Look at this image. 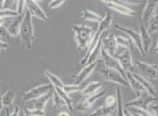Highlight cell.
I'll use <instances>...</instances> for the list:
<instances>
[{
	"instance_id": "obj_1",
	"label": "cell",
	"mask_w": 158,
	"mask_h": 116,
	"mask_svg": "<svg viewBox=\"0 0 158 116\" xmlns=\"http://www.w3.org/2000/svg\"><path fill=\"white\" fill-rule=\"evenodd\" d=\"M32 18L33 17L31 15V14L27 10H25L22 19L19 34L22 48L28 51H31L32 48L34 40V25Z\"/></svg>"
},
{
	"instance_id": "obj_2",
	"label": "cell",
	"mask_w": 158,
	"mask_h": 116,
	"mask_svg": "<svg viewBox=\"0 0 158 116\" xmlns=\"http://www.w3.org/2000/svg\"><path fill=\"white\" fill-rule=\"evenodd\" d=\"M74 32V38L77 48L80 52L87 50L92 38L95 34L94 29L85 24H73L71 26Z\"/></svg>"
},
{
	"instance_id": "obj_3",
	"label": "cell",
	"mask_w": 158,
	"mask_h": 116,
	"mask_svg": "<svg viewBox=\"0 0 158 116\" xmlns=\"http://www.w3.org/2000/svg\"><path fill=\"white\" fill-rule=\"evenodd\" d=\"M114 57L119 61L121 66L123 67L125 72H135L136 66L134 65L133 61H132L131 50L118 46Z\"/></svg>"
},
{
	"instance_id": "obj_4",
	"label": "cell",
	"mask_w": 158,
	"mask_h": 116,
	"mask_svg": "<svg viewBox=\"0 0 158 116\" xmlns=\"http://www.w3.org/2000/svg\"><path fill=\"white\" fill-rule=\"evenodd\" d=\"M156 101H157V97H153V96L149 95L146 90H144L141 93H139L135 99L127 102L123 106V107H138L148 110L150 106L152 104L156 103Z\"/></svg>"
},
{
	"instance_id": "obj_5",
	"label": "cell",
	"mask_w": 158,
	"mask_h": 116,
	"mask_svg": "<svg viewBox=\"0 0 158 116\" xmlns=\"http://www.w3.org/2000/svg\"><path fill=\"white\" fill-rule=\"evenodd\" d=\"M52 90H53V86L51 83L41 84V85L37 86V87H34L28 91L24 92L23 94V99L25 102H29L31 100L39 98V97H42L43 95L52 91Z\"/></svg>"
},
{
	"instance_id": "obj_6",
	"label": "cell",
	"mask_w": 158,
	"mask_h": 116,
	"mask_svg": "<svg viewBox=\"0 0 158 116\" xmlns=\"http://www.w3.org/2000/svg\"><path fill=\"white\" fill-rule=\"evenodd\" d=\"M99 73L106 81L115 82L119 85H121V86H123V87H130L129 83L127 81V79L124 78L123 75L115 70L105 67V68L100 70Z\"/></svg>"
},
{
	"instance_id": "obj_7",
	"label": "cell",
	"mask_w": 158,
	"mask_h": 116,
	"mask_svg": "<svg viewBox=\"0 0 158 116\" xmlns=\"http://www.w3.org/2000/svg\"><path fill=\"white\" fill-rule=\"evenodd\" d=\"M136 68L141 72V76L148 81H155L157 80V65L156 64H149L145 62L137 61Z\"/></svg>"
},
{
	"instance_id": "obj_8",
	"label": "cell",
	"mask_w": 158,
	"mask_h": 116,
	"mask_svg": "<svg viewBox=\"0 0 158 116\" xmlns=\"http://www.w3.org/2000/svg\"><path fill=\"white\" fill-rule=\"evenodd\" d=\"M25 4H26V10L31 14V16L36 17L46 23L49 22V18L48 17L46 12L39 6L38 3H36L33 0H25Z\"/></svg>"
},
{
	"instance_id": "obj_9",
	"label": "cell",
	"mask_w": 158,
	"mask_h": 116,
	"mask_svg": "<svg viewBox=\"0 0 158 116\" xmlns=\"http://www.w3.org/2000/svg\"><path fill=\"white\" fill-rule=\"evenodd\" d=\"M115 28L119 31H123L124 33H126L130 39H131V41L133 42L134 46H136V48H138V50L140 52L142 56H146L145 53H144V50H143V47H142V42H141V38H140V34L139 32H137L136 31H134L133 29L131 28H128V27H125L123 25L116 24L115 25Z\"/></svg>"
},
{
	"instance_id": "obj_10",
	"label": "cell",
	"mask_w": 158,
	"mask_h": 116,
	"mask_svg": "<svg viewBox=\"0 0 158 116\" xmlns=\"http://www.w3.org/2000/svg\"><path fill=\"white\" fill-rule=\"evenodd\" d=\"M100 58L103 60L104 64L106 68H110V69H113V70H115L118 72H120L121 74L123 75L124 78H126L125 76V72L124 70L123 69V67L121 66L119 61L117 60L116 58L111 55H109L107 52H106L104 49L101 50V56Z\"/></svg>"
},
{
	"instance_id": "obj_11",
	"label": "cell",
	"mask_w": 158,
	"mask_h": 116,
	"mask_svg": "<svg viewBox=\"0 0 158 116\" xmlns=\"http://www.w3.org/2000/svg\"><path fill=\"white\" fill-rule=\"evenodd\" d=\"M156 13H157V0H148L141 14L140 23L147 27L151 18Z\"/></svg>"
},
{
	"instance_id": "obj_12",
	"label": "cell",
	"mask_w": 158,
	"mask_h": 116,
	"mask_svg": "<svg viewBox=\"0 0 158 116\" xmlns=\"http://www.w3.org/2000/svg\"><path fill=\"white\" fill-rule=\"evenodd\" d=\"M98 64H99V60L93 62L91 64H86L77 74L74 75L75 84H81L82 82H84L94 72V71L97 69Z\"/></svg>"
},
{
	"instance_id": "obj_13",
	"label": "cell",
	"mask_w": 158,
	"mask_h": 116,
	"mask_svg": "<svg viewBox=\"0 0 158 116\" xmlns=\"http://www.w3.org/2000/svg\"><path fill=\"white\" fill-rule=\"evenodd\" d=\"M106 89H103V90H99V91H98L97 93L93 94V95L87 97L86 99L83 100L80 105H78L75 107L76 110L78 112H85L86 110L89 109L99 99L100 97H102L106 94Z\"/></svg>"
},
{
	"instance_id": "obj_14",
	"label": "cell",
	"mask_w": 158,
	"mask_h": 116,
	"mask_svg": "<svg viewBox=\"0 0 158 116\" xmlns=\"http://www.w3.org/2000/svg\"><path fill=\"white\" fill-rule=\"evenodd\" d=\"M52 94H53V90L47 93V94H45V95H43L42 97H39V98H36V99L31 100L29 102H26V108L37 109V110L44 111L47 104L52 98Z\"/></svg>"
},
{
	"instance_id": "obj_15",
	"label": "cell",
	"mask_w": 158,
	"mask_h": 116,
	"mask_svg": "<svg viewBox=\"0 0 158 116\" xmlns=\"http://www.w3.org/2000/svg\"><path fill=\"white\" fill-rule=\"evenodd\" d=\"M101 43H102V49L107 52L109 55L114 56L118 47L114 34L110 33L104 38H101Z\"/></svg>"
},
{
	"instance_id": "obj_16",
	"label": "cell",
	"mask_w": 158,
	"mask_h": 116,
	"mask_svg": "<svg viewBox=\"0 0 158 116\" xmlns=\"http://www.w3.org/2000/svg\"><path fill=\"white\" fill-rule=\"evenodd\" d=\"M114 22V16L113 14L111 12V10L106 7V15L101 19V21L99 22V25H98V29L96 31L98 34L102 35L105 31H108L109 29L111 28V26L113 24Z\"/></svg>"
},
{
	"instance_id": "obj_17",
	"label": "cell",
	"mask_w": 158,
	"mask_h": 116,
	"mask_svg": "<svg viewBox=\"0 0 158 116\" xmlns=\"http://www.w3.org/2000/svg\"><path fill=\"white\" fill-rule=\"evenodd\" d=\"M22 19H23V16H20V15L13 18L8 23V25L6 27H5L6 33L9 34L12 37L19 36L21 23H22Z\"/></svg>"
},
{
	"instance_id": "obj_18",
	"label": "cell",
	"mask_w": 158,
	"mask_h": 116,
	"mask_svg": "<svg viewBox=\"0 0 158 116\" xmlns=\"http://www.w3.org/2000/svg\"><path fill=\"white\" fill-rule=\"evenodd\" d=\"M139 34H140V38H141L142 47H143V50L145 55H147L150 49V47L152 45V37L151 35L148 33L147 27L144 24H142L140 23V27H139Z\"/></svg>"
},
{
	"instance_id": "obj_19",
	"label": "cell",
	"mask_w": 158,
	"mask_h": 116,
	"mask_svg": "<svg viewBox=\"0 0 158 116\" xmlns=\"http://www.w3.org/2000/svg\"><path fill=\"white\" fill-rule=\"evenodd\" d=\"M106 6L110 10L116 11L118 13L127 16H135L137 14V13L134 10L129 8L128 6H126L122 3H106Z\"/></svg>"
},
{
	"instance_id": "obj_20",
	"label": "cell",
	"mask_w": 158,
	"mask_h": 116,
	"mask_svg": "<svg viewBox=\"0 0 158 116\" xmlns=\"http://www.w3.org/2000/svg\"><path fill=\"white\" fill-rule=\"evenodd\" d=\"M131 74H132V76H133L134 78L139 82V84L143 87V89L148 92L149 95L153 96V97H156V91H155V89H154L153 85L150 83L149 81H148L147 79H145L143 76H141V75L139 74V73H138V72H131Z\"/></svg>"
},
{
	"instance_id": "obj_21",
	"label": "cell",
	"mask_w": 158,
	"mask_h": 116,
	"mask_svg": "<svg viewBox=\"0 0 158 116\" xmlns=\"http://www.w3.org/2000/svg\"><path fill=\"white\" fill-rule=\"evenodd\" d=\"M102 86H103L102 81H92L81 89V95L83 97H89L90 95H93L98 91H99Z\"/></svg>"
},
{
	"instance_id": "obj_22",
	"label": "cell",
	"mask_w": 158,
	"mask_h": 116,
	"mask_svg": "<svg viewBox=\"0 0 158 116\" xmlns=\"http://www.w3.org/2000/svg\"><path fill=\"white\" fill-rule=\"evenodd\" d=\"M116 106H103L98 109H97L95 112H93L89 116H112L116 113Z\"/></svg>"
},
{
	"instance_id": "obj_23",
	"label": "cell",
	"mask_w": 158,
	"mask_h": 116,
	"mask_svg": "<svg viewBox=\"0 0 158 116\" xmlns=\"http://www.w3.org/2000/svg\"><path fill=\"white\" fill-rule=\"evenodd\" d=\"M101 50H102V43H101V39H100L99 41L98 42L96 47L92 50L91 54L89 55V56L87 59V61L85 63V65L89 64H91L93 62L98 61L100 58V56H101Z\"/></svg>"
},
{
	"instance_id": "obj_24",
	"label": "cell",
	"mask_w": 158,
	"mask_h": 116,
	"mask_svg": "<svg viewBox=\"0 0 158 116\" xmlns=\"http://www.w3.org/2000/svg\"><path fill=\"white\" fill-rule=\"evenodd\" d=\"M81 17L84 21H89V22H100L102 19V17L99 14L92 12L88 8H83L81 10Z\"/></svg>"
},
{
	"instance_id": "obj_25",
	"label": "cell",
	"mask_w": 158,
	"mask_h": 116,
	"mask_svg": "<svg viewBox=\"0 0 158 116\" xmlns=\"http://www.w3.org/2000/svg\"><path fill=\"white\" fill-rule=\"evenodd\" d=\"M53 89L58 94L59 96L63 98V100L64 101L65 103V106L71 111V112H73L74 111V107H73V100L72 98L69 97V95L66 94L64 90L61 88H53Z\"/></svg>"
},
{
	"instance_id": "obj_26",
	"label": "cell",
	"mask_w": 158,
	"mask_h": 116,
	"mask_svg": "<svg viewBox=\"0 0 158 116\" xmlns=\"http://www.w3.org/2000/svg\"><path fill=\"white\" fill-rule=\"evenodd\" d=\"M45 75H46V76L48 77V79L49 80L50 83L52 84L53 88H61V89L64 88V82L62 81V80L59 78L58 76H56V74L52 73L51 72L48 71V70L45 71Z\"/></svg>"
},
{
	"instance_id": "obj_27",
	"label": "cell",
	"mask_w": 158,
	"mask_h": 116,
	"mask_svg": "<svg viewBox=\"0 0 158 116\" xmlns=\"http://www.w3.org/2000/svg\"><path fill=\"white\" fill-rule=\"evenodd\" d=\"M15 97H16V94L15 92L13 91V90H8V91L5 92L4 94H2V103H3V106H6V107H10L14 101L15 99Z\"/></svg>"
},
{
	"instance_id": "obj_28",
	"label": "cell",
	"mask_w": 158,
	"mask_h": 116,
	"mask_svg": "<svg viewBox=\"0 0 158 116\" xmlns=\"http://www.w3.org/2000/svg\"><path fill=\"white\" fill-rule=\"evenodd\" d=\"M116 98H117V108H116V116H125L124 107L123 104V94L120 87L116 88Z\"/></svg>"
},
{
	"instance_id": "obj_29",
	"label": "cell",
	"mask_w": 158,
	"mask_h": 116,
	"mask_svg": "<svg viewBox=\"0 0 158 116\" xmlns=\"http://www.w3.org/2000/svg\"><path fill=\"white\" fill-rule=\"evenodd\" d=\"M115 40H116L117 46L123 47L125 48H129L131 50L133 49L134 44L130 38H125L123 36H116Z\"/></svg>"
},
{
	"instance_id": "obj_30",
	"label": "cell",
	"mask_w": 158,
	"mask_h": 116,
	"mask_svg": "<svg viewBox=\"0 0 158 116\" xmlns=\"http://www.w3.org/2000/svg\"><path fill=\"white\" fill-rule=\"evenodd\" d=\"M129 111L130 114H131L132 116H156L153 114L149 110H145V109H141V108L138 107H129L125 108Z\"/></svg>"
},
{
	"instance_id": "obj_31",
	"label": "cell",
	"mask_w": 158,
	"mask_h": 116,
	"mask_svg": "<svg viewBox=\"0 0 158 116\" xmlns=\"http://www.w3.org/2000/svg\"><path fill=\"white\" fill-rule=\"evenodd\" d=\"M158 29V18H157V13L151 18L147 26V30L148 31V33L151 34L156 33Z\"/></svg>"
},
{
	"instance_id": "obj_32",
	"label": "cell",
	"mask_w": 158,
	"mask_h": 116,
	"mask_svg": "<svg viewBox=\"0 0 158 116\" xmlns=\"http://www.w3.org/2000/svg\"><path fill=\"white\" fill-rule=\"evenodd\" d=\"M83 88L81 86V84H67V85H64L63 89L64 90V92L70 95V94H73V93H76L78 91H81Z\"/></svg>"
},
{
	"instance_id": "obj_33",
	"label": "cell",
	"mask_w": 158,
	"mask_h": 116,
	"mask_svg": "<svg viewBox=\"0 0 158 116\" xmlns=\"http://www.w3.org/2000/svg\"><path fill=\"white\" fill-rule=\"evenodd\" d=\"M52 101L54 104L55 107H62V106H65V103L63 100V98L59 96L56 92L53 89V94H52Z\"/></svg>"
},
{
	"instance_id": "obj_34",
	"label": "cell",
	"mask_w": 158,
	"mask_h": 116,
	"mask_svg": "<svg viewBox=\"0 0 158 116\" xmlns=\"http://www.w3.org/2000/svg\"><path fill=\"white\" fill-rule=\"evenodd\" d=\"M24 116H45L46 113L45 111L41 110H37V109H29L25 107L23 111Z\"/></svg>"
},
{
	"instance_id": "obj_35",
	"label": "cell",
	"mask_w": 158,
	"mask_h": 116,
	"mask_svg": "<svg viewBox=\"0 0 158 116\" xmlns=\"http://www.w3.org/2000/svg\"><path fill=\"white\" fill-rule=\"evenodd\" d=\"M17 3L18 0H5L2 9H9V10L16 11Z\"/></svg>"
},
{
	"instance_id": "obj_36",
	"label": "cell",
	"mask_w": 158,
	"mask_h": 116,
	"mask_svg": "<svg viewBox=\"0 0 158 116\" xmlns=\"http://www.w3.org/2000/svg\"><path fill=\"white\" fill-rule=\"evenodd\" d=\"M18 16L16 11L9 9H0V17H16Z\"/></svg>"
},
{
	"instance_id": "obj_37",
	"label": "cell",
	"mask_w": 158,
	"mask_h": 116,
	"mask_svg": "<svg viewBox=\"0 0 158 116\" xmlns=\"http://www.w3.org/2000/svg\"><path fill=\"white\" fill-rule=\"evenodd\" d=\"M25 10H26V4H25V0H18L17 3V7L16 12L18 14V15L23 16L24 14Z\"/></svg>"
},
{
	"instance_id": "obj_38",
	"label": "cell",
	"mask_w": 158,
	"mask_h": 116,
	"mask_svg": "<svg viewBox=\"0 0 158 116\" xmlns=\"http://www.w3.org/2000/svg\"><path fill=\"white\" fill-rule=\"evenodd\" d=\"M105 106H117V98L114 95H109L106 98Z\"/></svg>"
},
{
	"instance_id": "obj_39",
	"label": "cell",
	"mask_w": 158,
	"mask_h": 116,
	"mask_svg": "<svg viewBox=\"0 0 158 116\" xmlns=\"http://www.w3.org/2000/svg\"><path fill=\"white\" fill-rule=\"evenodd\" d=\"M66 0H51L48 4V7L51 10H55L60 7L64 3H65Z\"/></svg>"
},
{
	"instance_id": "obj_40",
	"label": "cell",
	"mask_w": 158,
	"mask_h": 116,
	"mask_svg": "<svg viewBox=\"0 0 158 116\" xmlns=\"http://www.w3.org/2000/svg\"><path fill=\"white\" fill-rule=\"evenodd\" d=\"M122 4L127 5H139L141 4L142 0H119Z\"/></svg>"
},
{
	"instance_id": "obj_41",
	"label": "cell",
	"mask_w": 158,
	"mask_h": 116,
	"mask_svg": "<svg viewBox=\"0 0 158 116\" xmlns=\"http://www.w3.org/2000/svg\"><path fill=\"white\" fill-rule=\"evenodd\" d=\"M13 18L15 17H0V27H5V24L8 23Z\"/></svg>"
},
{
	"instance_id": "obj_42",
	"label": "cell",
	"mask_w": 158,
	"mask_h": 116,
	"mask_svg": "<svg viewBox=\"0 0 158 116\" xmlns=\"http://www.w3.org/2000/svg\"><path fill=\"white\" fill-rule=\"evenodd\" d=\"M10 48V45H9L7 42H5L4 40H1L0 39V52L4 51V50L8 49Z\"/></svg>"
},
{
	"instance_id": "obj_43",
	"label": "cell",
	"mask_w": 158,
	"mask_h": 116,
	"mask_svg": "<svg viewBox=\"0 0 158 116\" xmlns=\"http://www.w3.org/2000/svg\"><path fill=\"white\" fill-rule=\"evenodd\" d=\"M6 29L5 27H0V39L1 40H4V39L6 38Z\"/></svg>"
},
{
	"instance_id": "obj_44",
	"label": "cell",
	"mask_w": 158,
	"mask_h": 116,
	"mask_svg": "<svg viewBox=\"0 0 158 116\" xmlns=\"http://www.w3.org/2000/svg\"><path fill=\"white\" fill-rule=\"evenodd\" d=\"M10 116H20V107L19 106H15L14 108L13 112H10Z\"/></svg>"
},
{
	"instance_id": "obj_45",
	"label": "cell",
	"mask_w": 158,
	"mask_h": 116,
	"mask_svg": "<svg viewBox=\"0 0 158 116\" xmlns=\"http://www.w3.org/2000/svg\"><path fill=\"white\" fill-rule=\"evenodd\" d=\"M105 3H121L119 0H102Z\"/></svg>"
},
{
	"instance_id": "obj_46",
	"label": "cell",
	"mask_w": 158,
	"mask_h": 116,
	"mask_svg": "<svg viewBox=\"0 0 158 116\" xmlns=\"http://www.w3.org/2000/svg\"><path fill=\"white\" fill-rule=\"evenodd\" d=\"M3 107H4V106H3V103H2V94L0 92V114H1V111H2Z\"/></svg>"
},
{
	"instance_id": "obj_47",
	"label": "cell",
	"mask_w": 158,
	"mask_h": 116,
	"mask_svg": "<svg viewBox=\"0 0 158 116\" xmlns=\"http://www.w3.org/2000/svg\"><path fill=\"white\" fill-rule=\"evenodd\" d=\"M58 116H70V115H69V114L66 113V112H61V113L58 114Z\"/></svg>"
},
{
	"instance_id": "obj_48",
	"label": "cell",
	"mask_w": 158,
	"mask_h": 116,
	"mask_svg": "<svg viewBox=\"0 0 158 116\" xmlns=\"http://www.w3.org/2000/svg\"><path fill=\"white\" fill-rule=\"evenodd\" d=\"M5 0H0V9L3 8V5H4Z\"/></svg>"
},
{
	"instance_id": "obj_49",
	"label": "cell",
	"mask_w": 158,
	"mask_h": 116,
	"mask_svg": "<svg viewBox=\"0 0 158 116\" xmlns=\"http://www.w3.org/2000/svg\"><path fill=\"white\" fill-rule=\"evenodd\" d=\"M6 116H10V109H9V107H7V109H6Z\"/></svg>"
},
{
	"instance_id": "obj_50",
	"label": "cell",
	"mask_w": 158,
	"mask_h": 116,
	"mask_svg": "<svg viewBox=\"0 0 158 116\" xmlns=\"http://www.w3.org/2000/svg\"><path fill=\"white\" fill-rule=\"evenodd\" d=\"M33 1H35L36 3H39V2H41L42 0H33Z\"/></svg>"
},
{
	"instance_id": "obj_51",
	"label": "cell",
	"mask_w": 158,
	"mask_h": 116,
	"mask_svg": "<svg viewBox=\"0 0 158 116\" xmlns=\"http://www.w3.org/2000/svg\"><path fill=\"white\" fill-rule=\"evenodd\" d=\"M3 80V77H0V81H2Z\"/></svg>"
},
{
	"instance_id": "obj_52",
	"label": "cell",
	"mask_w": 158,
	"mask_h": 116,
	"mask_svg": "<svg viewBox=\"0 0 158 116\" xmlns=\"http://www.w3.org/2000/svg\"><path fill=\"white\" fill-rule=\"evenodd\" d=\"M112 116H116V115H114H114H112Z\"/></svg>"
}]
</instances>
